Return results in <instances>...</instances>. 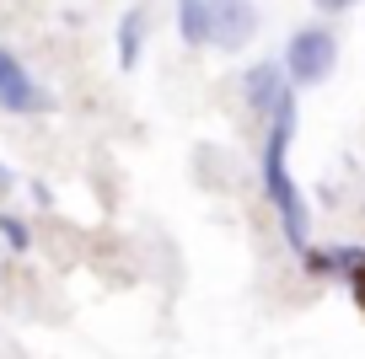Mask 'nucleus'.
<instances>
[{"mask_svg": "<svg viewBox=\"0 0 365 359\" xmlns=\"http://www.w3.org/2000/svg\"><path fill=\"white\" fill-rule=\"evenodd\" d=\"M0 241H6L11 252H27L33 231H27V220H22V214H0Z\"/></svg>", "mask_w": 365, "mask_h": 359, "instance_id": "nucleus-8", "label": "nucleus"}, {"mask_svg": "<svg viewBox=\"0 0 365 359\" xmlns=\"http://www.w3.org/2000/svg\"><path fill=\"white\" fill-rule=\"evenodd\" d=\"M178 33L188 48L210 43V0H178Z\"/></svg>", "mask_w": 365, "mask_h": 359, "instance_id": "nucleus-6", "label": "nucleus"}, {"mask_svg": "<svg viewBox=\"0 0 365 359\" xmlns=\"http://www.w3.org/2000/svg\"><path fill=\"white\" fill-rule=\"evenodd\" d=\"M6 188H11V172H6V167H0V193H6Z\"/></svg>", "mask_w": 365, "mask_h": 359, "instance_id": "nucleus-10", "label": "nucleus"}, {"mask_svg": "<svg viewBox=\"0 0 365 359\" xmlns=\"http://www.w3.org/2000/svg\"><path fill=\"white\" fill-rule=\"evenodd\" d=\"M242 97H247V108H252V113H263V118H269L274 102L285 97V65H274V59L252 65L247 76H242Z\"/></svg>", "mask_w": 365, "mask_h": 359, "instance_id": "nucleus-5", "label": "nucleus"}, {"mask_svg": "<svg viewBox=\"0 0 365 359\" xmlns=\"http://www.w3.org/2000/svg\"><path fill=\"white\" fill-rule=\"evenodd\" d=\"M258 33V11L247 0H210V43L215 48H247Z\"/></svg>", "mask_w": 365, "mask_h": 359, "instance_id": "nucleus-3", "label": "nucleus"}, {"mask_svg": "<svg viewBox=\"0 0 365 359\" xmlns=\"http://www.w3.org/2000/svg\"><path fill=\"white\" fill-rule=\"evenodd\" d=\"M140 43H145V11H129L118 22V65L135 70L140 65Z\"/></svg>", "mask_w": 365, "mask_h": 359, "instance_id": "nucleus-7", "label": "nucleus"}, {"mask_svg": "<svg viewBox=\"0 0 365 359\" xmlns=\"http://www.w3.org/2000/svg\"><path fill=\"white\" fill-rule=\"evenodd\" d=\"M317 11H328V16H339V11H349V6H360V0H312Z\"/></svg>", "mask_w": 365, "mask_h": 359, "instance_id": "nucleus-9", "label": "nucleus"}, {"mask_svg": "<svg viewBox=\"0 0 365 359\" xmlns=\"http://www.w3.org/2000/svg\"><path fill=\"white\" fill-rule=\"evenodd\" d=\"M0 108L6 113H43L48 108V97L33 86V76L16 65L11 48H0Z\"/></svg>", "mask_w": 365, "mask_h": 359, "instance_id": "nucleus-4", "label": "nucleus"}, {"mask_svg": "<svg viewBox=\"0 0 365 359\" xmlns=\"http://www.w3.org/2000/svg\"><path fill=\"white\" fill-rule=\"evenodd\" d=\"M339 70V38L328 27H296L285 43V80L290 86H322Z\"/></svg>", "mask_w": 365, "mask_h": 359, "instance_id": "nucleus-2", "label": "nucleus"}, {"mask_svg": "<svg viewBox=\"0 0 365 359\" xmlns=\"http://www.w3.org/2000/svg\"><path fill=\"white\" fill-rule=\"evenodd\" d=\"M290 135H296V97H279L269 113V140H263V193H269L274 214L285 225V241L307 258V199L296 193V177H290Z\"/></svg>", "mask_w": 365, "mask_h": 359, "instance_id": "nucleus-1", "label": "nucleus"}]
</instances>
